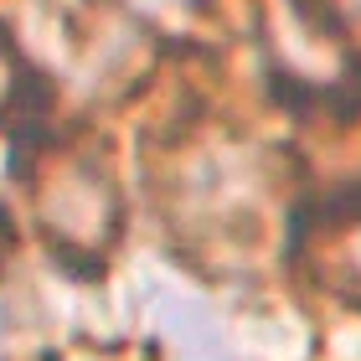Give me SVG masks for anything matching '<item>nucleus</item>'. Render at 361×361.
Here are the masks:
<instances>
[{
    "mask_svg": "<svg viewBox=\"0 0 361 361\" xmlns=\"http://www.w3.org/2000/svg\"><path fill=\"white\" fill-rule=\"evenodd\" d=\"M47 253H52V264L62 274H73L78 284H98V279H104V253H98L93 243H78L68 233H57V227H47Z\"/></svg>",
    "mask_w": 361,
    "mask_h": 361,
    "instance_id": "obj_1",
    "label": "nucleus"
},
{
    "mask_svg": "<svg viewBox=\"0 0 361 361\" xmlns=\"http://www.w3.org/2000/svg\"><path fill=\"white\" fill-rule=\"evenodd\" d=\"M294 16L310 26V31H320V37H341V16H336V0H289Z\"/></svg>",
    "mask_w": 361,
    "mask_h": 361,
    "instance_id": "obj_2",
    "label": "nucleus"
}]
</instances>
